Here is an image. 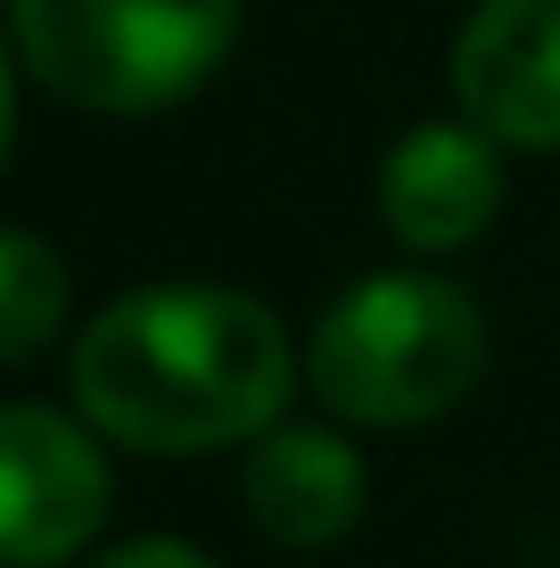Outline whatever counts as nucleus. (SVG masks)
Instances as JSON below:
<instances>
[{
  "instance_id": "nucleus-7",
  "label": "nucleus",
  "mask_w": 560,
  "mask_h": 568,
  "mask_svg": "<svg viewBox=\"0 0 560 568\" xmlns=\"http://www.w3.org/2000/svg\"><path fill=\"white\" fill-rule=\"evenodd\" d=\"M240 495H247L256 536L288 544V552H322V544H338L346 527L363 519L371 469H363V454L338 437V428L288 420V428H264V437L247 445Z\"/></svg>"
},
{
  "instance_id": "nucleus-3",
  "label": "nucleus",
  "mask_w": 560,
  "mask_h": 568,
  "mask_svg": "<svg viewBox=\"0 0 560 568\" xmlns=\"http://www.w3.org/2000/svg\"><path fill=\"white\" fill-rule=\"evenodd\" d=\"M17 67L67 108L157 115L215 83L240 0H9Z\"/></svg>"
},
{
  "instance_id": "nucleus-9",
  "label": "nucleus",
  "mask_w": 560,
  "mask_h": 568,
  "mask_svg": "<svg viewBox=\"0 0 560 568\" xmlns=\"http://www.w3.org/2000/svg\"><path fill=\"white\" fill-rule=\"evenodd\" d=\"M100 568H215V560H206L198 544H182V536H132V544H115Z\"/></svg>"
},
{
  "instance_id": "nucleus-1",
  "label": "nucleus",
  "mask_w": 560,
  "mask_h": 568,
  "mask_svg": "<svg viewBox=\"0 0 560 568\" xmlns=\"http://www.w3.org/2000/svg\"><path fill=\"white\" fill-rule=\"evenodd\" d=\"M297 355L273 305L215 281H157L91 313L74 338V404L132 454L256 445L281 420Z\"/></svg>"
},
{
  "instance_id": "nucleus-6",
  "label": "nucleus",
  "mask_w": 560,
  "mask_h": 568,
  "mask_svg": "<svg viewBox=\"0 0 560 568\" xmlns=\"http://www.w3.org/2000/svg\"><path fill=\"white\" fill-rule=\"evenodd\" d=\"M503 214V141L487 124H413L379 156V223L413 256H454Z\"/></svg>"
},
{
  "instance_id": "nucleus-2",
  "label": "nucleus",
  "mask_w": 560,
  "mask_h": 568,
  "mask_svg": "<svg viewBox=\"0 0 560 568\" xmlns=\"http://www.w3.org/2000/svg\"><path fill=\"white\" fill-rule=\"evenodd\" d=\"M487 371L478 297L437 272H371L322 305L305 338V387L355 428H420L454 413Z\"/></svg>"
},
{
  "instance_id": "nucleus-4",
  "label": "nucleus",
  "mask_w": 560,
  "mask_h": 568,
  "mask_svg": "<svg viewBox=\"0 0 560 568\" xmlns=\"http://www.w3.org/2000/svg\"><path fill=\"white\" fill-rule=\"evenodd\" d=\"M108 519V462L83 420L50 404L0 413V544L9 568H58L74 560Z\"/></svg>"
},
{
  "instance_id": "nucleus-5",
  "label": "nucleus",
  "mask_w": 560,
  "mask_h": 568,
  "mask_svg": "<svg viewBox=\"0 0 560 568\" xmlns=\"http://www.w3.org/2000/svg\"><path fill=\"white\" fill-rule=\"evenodd\" d=\"M454 100L503 149H560V0H478L454 33Z\"/></svg>"
},
{
  "instance_id": "nucleus-8",
  "label": "nucleus",
  "mask_w": 560,
  "mask_h": 568,
  "mask_svg": "<svg viewBox=\"0 0 560 568\" xmlns=\"http://www.w3.org/2000/svg\"><path fill=\"white\" fill-rule=\"evenodd\" d=\"M67 329V264L50 256L42 231H9L0 240V355L33 363Z\"/></svg>"
}]
</instances>
